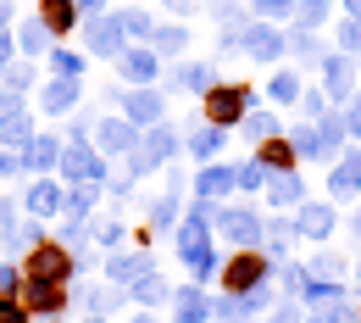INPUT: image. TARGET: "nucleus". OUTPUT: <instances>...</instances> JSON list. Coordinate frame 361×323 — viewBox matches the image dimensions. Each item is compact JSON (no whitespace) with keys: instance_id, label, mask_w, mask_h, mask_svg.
Listing matches in <instances>:
<instances>
[{"instance_id":"bb28decb","label":"nucleus","mask_w":361,"mask_h":323,"mask_svg":"<svg viewBox=\"0 0 361 323\" xmlns=\"http://www.w3.org/2000/svg\"><path fill=\"white\" fill-rule=\"evenodd\" d=\"M17 290H23V268L0 262V295H17Z\"/></svg>"},{"instance_id":"c03bdc74","label":"nucleus","mask_w":361,"mask_h":323,"mask_svg":"<svg viewBox=\"0 0 361 323\" xmlns=\"http://www.w3.org/2000/svg\"><path fill=\"white\" fill-rule=\"evenodd\" d=\"M350 11H356V17H361V0H350Z\"/></svg>"},{"instance_id":"423d86ee","label":"nucleus","mask_w":361,"mask_h":323,"mask_svg":"<svg viewBox=\"0 0 361 323\" xmlns=\"http://www.w3.org/2000/svg\"><path fill=\"white\" fill-rule=\"evenodd\" d=\"M61 173L73 184H100V156H90V139H73L61 151Z\"/></svg>"},{"instance_id":"39448f33","label":"nucleus","mask_w":361,"mask_h":323,"mask_svg":"<svg viewBox=\"0 0 361 323\" xmlns=\"http://www.w3.org/2000/svg\"><path fill=\"white\" fill-rule=\"evenodd\" d=\"M223 278H228V290L233 295H250V290H262V278H267V262L256 257V251H239L233 262L223 268Z\"/></svg>"},{"instance_id":"de8ad7c7","label":"nucleus","mask_w":361,"mask_h":323,"mask_svg":"<svg viewBox=\"0 0 361 323\" xmlns=\"http://www.w3.org/2000/svg\"><path fill=\"white\" fill-rule=\"evenodd\" d=\"M90 323H100V318H90Z\"/></svg>"},{"instance_id":"e433bc0d","label":"nucleus","mask_w":361,"mask_h":323,"mask_svg":"<svg viewBox=\"0 0 361 323\" xmlns=\"http://www.w3.org/2000/svg\"><path fill=\"white\" fill-rule=\"evenodd\" d=\"M256 11H267V17H278V11H289V0H256Z\"/></svg>"},{"instance_id":"7ed1b4c3","label":"nucleus","mask_w":361,"mask_h":323,"mask_svg":"<svg viewBox=\"0 0 361 323\" xmlns=\"http://www.w3.org/2000/svg\"><path fill=\"white\" fill-rule=\"evenodd\" d=\"M245 106H250V90H245V84H212V90H206V117H212L217 129L239 123Z\"/></svg>"},{"instance_id":"a211bd4d","label":"nucleus","mask_w":361,"mask_h":323,"mask_svg":"<svg viewBox=\"0 0 361 323\" xmlns=\"http://www.w3.org/2000/svg\"><path fill=\"white\" fill-rule=\"evenodd\" d=\"M200 318H212V307L200 301V290H183L178 295V323H200Z\"/></svg>"},{"instance_id":"1a4fd4ad","label":"nucleus","mask_w":361,"mask_h":323,"mask_svg":"<svg viewBox=\"0 0 361 323\" xmlns=\"http://www.w3.org/2000/svg\"><path fill=\"white\" fill-rule=\"evenodd\" d=\"M90 50L94 56H123V17H117V23H94L90 28Z\"/></svg>"},{"instance_id":"6ab92c4d","label":"nucleus","mask_w":361,"mask_h":323,"mask_svg":"<svg viewBox=\"0 0 361 323\" xmlns=\"http://www.w3.org/2000/svg\"><path fill=\"white\" fill-rule=\"evenodd\" d=\"M161 295H167V284H161L156 274H139V278H134V301H145V307H156Z\"/></svg>"},{"instance_id":"cd10ccee","label":"nucleus","mask_w":361,"mask_h":323,"mask_svg":"<svg viewBox=\"0 0 361 323\" xmlns=\"http://www.w3.org/2000/svg\"><path fill=\"white\" fill-rule=\"evenodd\" d=\"M245 129H250V139H272L278 129H272V117H262V112H250L245 117Z\"/></svg>"},{"instance_id":"6e6552de","label":"nucleus","mask_w":361,"mask_h":323,"mask_svg":"<svg viewBox=\"0 0 361 323\" xmlns=\"http://www.w3.org/2000/svg\"><path fill=\"white\" fill-rule=\"evenodd\" d=\"M39 23H45L50 34H67V28L78 23V0H45V6H39Z\"/></svg>"},{"instance_id":"f03ea898","label":"nucleus","mask_w":361,"mask_h":323,"mask_svg":"<svg viewBox=\"0 0 361 323\" xmlns=\"http://www.w3.org/2000/svg\"><path fill=\"white\" fill-rule=\"evenodd\" d=\"M73 268H78V262H73V251H67V245H56V240H39V245L28 251V262H23V274H28V278H56V284H67Z\"/></svg>"},{"instance_id":"393cba45","label":"nucleus","mask_w":361,"mask_h":323,"mask_svg":"<svg viewBox=\"0 0 361 323\" xmlns=\"http://www.w3.org/2000/svg\"><path fill=\"white\" fill-rule=\"evenodd\" d=\"M212 90V67H178V90Z\"/></svg>"},{"instance_id":"a878e982","label":"nucleus","mask_w":361,"mask_h":323,"mask_svg":"<svg viewBox=\"0 0 361 323\" xmlns=\"http://www.w3.org/2000/svg\"><path fill=\"white\" fill-rule=\"evenodd\" d=\"M289 156H295V151H289L283 139H267V145H262V168H272V162H278V168H289Z\"/></svg>"},{"instance_id":"f704fd0d","label":"nucleus","mask_w":361,"mask_h":323,"mask_svg":"<svg viewBox=\"0 0 361 323\" xmlns=\"http://www.w3.org/2000/svg\"><path fill=\"white\" fill-rule=\"evenodd\" d=\"M156 45H161V50H183V34H178V28H161Z\"/></svg>"},{"instance_id":"4c0bfd02","label":"nucleus","mask_w":361,"mask_h":323,"mask_svg":"<svg viewBox=\"0 0 361 323\" xmlns=\"http://www.w3.org/2000/svg\"><path fill=\"white\" fill-rule=\"evenodd\" d=\"M300 6H306V17H312V23H322V11H328V0H300Z\"/></svg>"},{"instance_id":"79ce46f5","label":"nucleus","mask_w":361,"mask_h":323,"mask_svg":"<svg viewBox=\"0 0 361 323\" xmlns=\"http://www.w3.org/2000/svg\"><path fill=\"white\" fill-rule=\"evenodd\" d=\"M167 6H173V11H189V0H167Z\"/></svg>"},{"instance_id":"f257e3e1","label":"nucleus","mask_w":361,"mask_h":323,"mask_svg":"<svg viewBox=\"0 0 361 323\" xmlns=\"http://www.w3.org/2000/svg\"><path fill=\"white\" fill-rule=\"evenodd\" d=\"M206 223H212V212L195 206V218H189L183 234H178V257L189 262V274H195V278H206L212 268H217V257H212V245H206Z\"/></svg>"},{"instance_id":"4be33fe9","label":"nucleus","mask_w":361,"mask_h":323,"mask_svg":"<svg viewBox=\"0 0 361 323\" xmlns=\"http://www.w3.org/2000/svg\"><path fill=\"white\" fill-rule=\"evenodd\" d=\"M217 145H223V129H217V123H212L206 134H195V139H189V151H195V156H217Z\"/></svg>"},{"instance_id":"f8f14e48","label":"nucleus","mask_w":361,"mask_h":323,"mask_svg":"<svg viewBox=\"0 0 361 323\" xmlns=\"http://www.w3.org/2000/svg\"><path fill=\"white\" fill-rule=\"evenodd\" d=\"M28 212H34V218H56V212H61V189L56 184H34L28 189Z\"/></svg>"},{"instance_id":"4468645a","label":"nucleus","mask_w":361,"mask_h":323,"mask_svg":"<svg viewBox=\"0 0 361 323\" xmlns=\"http://www.w3.org/2000/svg\"><path fill=\"white\" fill-rule=\"evenodd\" d=\"M117 61H123V73L139 78V84H145V78H156V56H150V50H123Z\"/></svg>"},{"instance_id":"37998d69","label":"nucleus","mask_w":361,"mask_h":323,"mask_svg":"<svg viewBox=\"0 0 361 323\" xmlns=\"http://www.w3.org/2000/svg\"><path fill=\"white\" fill-rule=\"evenodd\" d=\"M272 323H295V312H283V318H272Z\"/></svg>"},{"instance_id":"2eb2a0df","label":"nucleus","mask_w":361,"mask_h":323,"mask_svg":"<svg viewBox=\"0 0 361 323\" xmlns=\"http://www.w3.org/2000/svg\"><path fill=\"white\" fill-rule=\"evenodd\" d=\"M50 162H61V145H56L50 134L28 139V168H50Z\"/></svg>"},{"instance_id":"c9c22d12","label":"nucleus","mask_w":361,"mask_h":323,"mask_svg":"<svg viewBox=\"0 0 361 323\" xmlns=\"http://www.w3.org/2000/svg\"><path fill=\"white\" fill-rule=\"evenodd\" d=\"M295 90H300L295 78H278V84H272V100H295Z\"/></svg>"},{"instance_id":"c85d7f7f","label":"nucleus","mask_w":361,"mask_h":323,"mask_svg":"<svg viewBox=\"0 0 361 323\" xmlns=\"http://www.w3.org/2000/svg\"><path fill=\"white\" fill-rule=\"evenodd\" d=\"M50 61H56V73H61V78H78V73H84V61H78V56H67V50H56Z\"/></svg>"},{"instance_id":"412c9836","label":"nucleus","mask_w":361,"mask_h":323,"mask_svg":"<svg viewBox=\"0 0 361 323\" xmlns=\"http://www.w3.org/2000/svg\"><path fill=\"white\" fill-rule=\"evenodd\" d=\"M139 274H150V262H145V257H117V262H111V278H123V284H134Z\"/></svg>"},{"instance_id":"72a5a7b5","label":"nucleus","mask_w":361,"mask_h":323,"mask_svg":"<svg viewBox=\"0 0 361 323\" xmlns=\"http://www.w3.org/2000/svg\"><path fill=\"white\" fill-rule=\"evenodd\" d=\"M295 195H300L295 179H278V184H272V201H295Z\"/></svg>"},{"instance_id":"b1692460","label":"nucleus","mask_w":361,"mask_h":323,"mask_svg":"<svg viewBox=\"0 0 361 323\" xmlns=\"http://www.w3.org/2000/svg\"><path fill=\"white\" fill-rule=\"evenodd\" d=\"M300 151H306V156H328V151H334V129H322V134H300Z\"/></svg>"},{"instance_id":"49530a36","label":"nucleus","mask_w":361,"mask_h":323,"mask_svg":"<svg viewBox=\"0 0 361 323\" xmlns=\"http://www.w3.org/2000/svg\"><path fill=\"white\" fill-rule=\"evenodd\" d=\"M356 234H361V212H356Z\"/></svg>"},{"instance_id":"7c9ffc66","label":"nucleus","mask_w":361,"mask_h":323,"mask_svg":"<svg viewBox=\"0 0 361 323\" xmlns=\"http://www.w3.org/2000/svg\"><path fill=\"white\" fill-rule=\"evenodd\" d=\"M123 34H139V40H145V34H150V17H145V11H123Z\"/></svg>"},{"instance_id":"58836bf2","label":"nucleus","mask_w":361,"mask_h":323,"mask_svg":"<svg viewBox=\"0 0 361 323\" xmlns=\"http://www.w3.org/2000/svg\"><path fill=\"white\" fill-rule=\"evenodd\" d=\"M11 61V34H0V67Z\"/></svg>"},{"instance_id":"a19ab883","label":"nucleus","mask_w":361,"mask_h":323,"mask_svg":"<svg viewBox=\"0 0 361 323\" xmlns=\"http://www.w3.org/2000/svg\"><path fill=\"white\" fill-rule=\"evenodd\" d=\"M100 6H106V0H78V11H100Z\"/></svg>"},{"instance_id":"9d476101","label":"nucleus","mask_w":361,"mask_h":323,"mask_svg":"<svg viewBox=\"0 0 361 323\" xmlns=\"http://www.w3.org/2000/svg\"><path fill=\"white\" fill-rule=\"evenodd\" d=\"M73 100H78V78H50L45 95H39V106H45L50 117H56V112H67Z\"/></svg>"},{"instance_id":"5701e85b","label":"nucleus","mask_w":361,"mask_h":323,"mask_svg":"<svg viewBox=\"0 0 361 323\" xmlns=\"http://www.w3.org/2000/svg\"><path fill=\"white\" fill-rule=\"evenodd\" d=\"M328 223H334L328 206H306V218H300V229H306V234H328Z\"/></svg>"},{"instance_id":"9b49d317","label":"nucleus","mask_w":361,"mask_h":323,"mask_svg":"<svg viewBox=\"0 0 361 323\" xmlns=\"http://www.w3.org/2000/svg\"><path fill=\"white\" fill-rule=\"evenodd\" d=\"M128 123H156L161 117V95H150V90H128Z\"/></svg>"},{"instance_id":"dca6fc26","label":"nucleus","mask_w":361,"mask_h":323,"mask_svg":"<svg viewBox=\"0 0 361 323\" xmlns=\"http://www.w3.org/2000/svg\"><path fill=\"white\" fill-rule=\"evenodd\" d=\"M223 229L239 240V245H256V218L250 212H223Z\"/></svg>"},{"instance_id":"f3484780","label":"nucleus","mask_w":361,"mask_h":323,"mask_svg":"<svg viewBox=\"0 0 361 323\" xmlns=\"http://www.w3.org/2000/svg\"><path fill=\"white\" fill-rule=\"evenodd\" d=\"M50 40H56V34H50L39 17H34V23H23V50H28V56H45V50H50Z\"/></svg>"},{"instance_id":"473e14b6","label":"nucleus","mask_w":361,"mask_h":323,"mask_svg":"<svg viewBox=\"0 0 361 323\" xmlns=\"http://www.w3.org/2000/svg\"><path fill=\"white\" fill-rule=\"evenodd\" d=\"M11 218H17V212H11V201H0V234H6V245H11V234H17Z\"/></svg>"},{"instance_id":"2f4dec72","label":"nucleus","mask_w":361,"mask_h":323,"mask_svg":"<svg viewBox=\"0 0 361 323\" xmlns=\"http://www.w3.org/2000/svg\"><path fill=\"white\" fill-rule=\"evenodd\" d=\"M0 323H28V307H17L11 295H0Z\"/></svg>"},{"instance_id":"0eeeda50","label":"nucleus","mask_w":361,"mask_h":323,"mask_svg":"<svg viewBox=\"0 0 361 323\" xmlns=\"http://www.w3.org/2000/svg\"><path fill=\"white\" fill-rule=\"evenodd\" d=\"M94 145H100V151H134V123H128V117H106V123L94 129Z\"/></svg>"},{"instance_id":"ddd939ff","label":"nucleus","mask_w":361,"mask_h":323,"mask_svg":"<svg viewBox=\"0 0 361 323\" xmlns=\"http://www.w3.org/2000/svg\"><path fill=\"white\" fill-rule=\"evenodd\" d=\"M245 50H250V56H262V61H272V56L283 50V40H278L272 28H250V34H245Z\"/></svg>"},{"instance_id":"20e7f679","label":"nucleus","mask_w":361,"mask_h":323,"mask_svg":"<svg viewBox=\"0 0 361 323\" xmlns=\"http://www.w3.org/2000/svg\"><path fill=\"white\" fill-rule=\"evenodd\" d=\"M23 307H28V318H56V312L67 307V284L23 274Z\"/></svg>"},{"instance_id":"aec40b11","label":"nucleus","mask_w":361,"mask_h":323,"mask_svg":"<svg viewBox=\"0 0 361 323\" xmlns=\"http://www.w3.org/2000/svg\"><path fill=\"white\" fill-rule=\"evenodd\" d=\"M233 179H239V173H228V168H206V173H200V195H223Z\"/></svg>"},{"instance_id":"a18cd8bd","label":"nucleus","mask_w":361,"mask_h":323,"mask_svg":"<svg viewBox=\"0 0 361 323\" xmlns=\"http://www.w3.org/2000/svg\"><path fill=\"white\" fill-rule=\"evenodd\" d=\"M134 323H150V318H145V312H139V318H134Z\"/></svg>"},{"instance_id":"c756f323","label":"nucleus","mask_w":361,"mask_h":323,"mask_svg":"<svg viewBox=\"0 0 361 323\" xmlns=\"http://www.w3.org/2000/svg\"><path fill=\"white\" fill-rule=\"evenodd\" d=\"M262 179H267V168H262V162H245V168H239V179H233V184L256 189V184H262Z\"/></svg>"},{"instance_id":"ea45409f","label":"nucleus","mask_w":361,"mask_h":323,"mask_svg":"<svg viewBox=\"0 0 361 323\" xmlns=\"http://www.w3.org/2000/svg\"><path fill=\"white\" fill-rule=\"evenodd\" d=\"M312 323H345V312H322V318H312Z\"/></svg>"}]
</instances>
